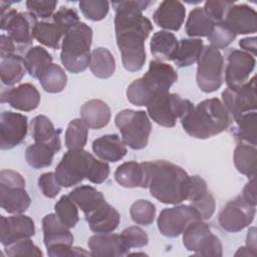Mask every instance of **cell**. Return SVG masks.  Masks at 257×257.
I'll return each mask as SVG.
<instances>
[{
	"instance_id": "16",
	"label": "cell",
	"mask_w": 257,
	"mask_h": 257,
	"mask_svg": "<svg viewBox=\"0 0 257 257\" xmlns=\"http://www.w3.org/2000/svg\"><path fill=\"white\" fill-rule=\"evenodd\" d=\"M27 116L10 110H5L0 115V148L11 150L20 145L27 135Z\"/></svg>"
},
{
	"instance_id": "28",
	"label": "cell",
	"mask_w": 257,
	"mask_h": 257,
	"mask_svg": "<svg viewBox=\"0 0 257 257\" xmlns=\"http://www.w3.org/2000/svg\"><path fill=\"white\" fill-rule=\"evenodd\" d=\"M178 46L179 41L176 35L165 30L154 33L150 43L151 53L159 61L174 60Z\"/></svg>"
},
{
	"instance_id": "9",
	"label": "cell",
	"mask_w": 257,
	"mask_h": 257,
	"mask_svg": "<svg viewBox=\"0 0 257 257\" xmlns=\"http://www.w3.org/2000/svg\"><path fill=\"white\" fill-rule=\"evenodd\" d=\"M31 203L25 190V180L13 170L0 172V206L7 213L22 214Z\"/></svg>"
},
{
	"instance_id": "32",
	"label": "cell",
	"mask_w": 257,
	"mask_h": 257,
	"mask_svg": "<svg viewBox=\"0 0 257 257\" xmlns=\"http://www.w3.org/2000/svg\"><path fill=\"white\" fill-rule=\"evenodd\" d=\"M89 69L98 78H109L115 70V59L107 48H94L90 54Z\"/></svg>"
},
{
	"instance_id": "4",
	"label": "cell",
	"mask_w": 257,
	"mask_h": 257,
	"mask_svg": "<svg viewBox=\"0 0 257 257\" xmlns=\"http://www.w3.org/2000/svg\"><path fill=\"white\" fill-rule=\"evenodd\" d=\"M177 79L178 73L172 65L152 60L148 71L127 86L126 98L134 105H147L157 93L169 91Z\"/></svg>"
},
{
	"instance_id": "37",
	"label": "cell",
	"mask_w": 257,
	"mask_h": 257,
	"mask_svg": "<svg viewBox=\"0 0 257 257\" xmlns=\"http://www.w3.org/2000/svg\"><path fill=\"white\" fill-rule=\"evenodd\" d=\"M64 37L63 31L53 21L37 22L34 28V38L41 44L52 49L61 47V42Z\"/></svg>"
},
{
	"instance_id": "14",
	"label": "cell",
	"mask_w": 257,
	"mask_h": 257,
	"mask_svg": "<svg viewBox=\"0 0 257 257\" xmlns=\"http://www.w3.org/2000/svg\"><path fill=\"white\" fill-rule=\"evenodd\" d=\"M196 220H201V218L191 205H179L163 209L157 224L162 235L175 238L181 235L191 222Z\"/></svg>"
},
{
	"instance_id": "58",
	"label": "cell",
	"mask_w": 257,
	"mask_h": 257,
	"mask_svg": "<svg viewBox=\"0 0 257 257\" xmlns=\"http://www.w3.org/2000/svg\"><path fill=\"white\" fill-rule=\"evenodd\" d=\"M246 246L250 248L253 252L256 253V234H255V227H252L247 234L246 239Z\"/></svg>"
},
{
	"instance_id": "43",
	"label": "cell",
	"mask_w": 257,
	"mask_h": 257,
	"mask_svg": "<svg viewBox=\"0 0 257 257\" xmlns=\"http://www.w3.org/2000/svg\"><path fill=\"white\" fill-rule=\"evenodd\" d=\"M130 215L136 224L149 226L155 220L156 207L152 202L141 199L132 204Z\"/></svg>"
},
{
	"instance_id": "24",
	"label": "cell",
	"mask_w": 257,
	"mask_h": 257,
	"mask_svg": "<svg viewBox=\"0 0 257 257\" xmlns=\"http://www.w3.org/2000/svg\"><path fill=\"white\" fill-rule=\"evenodd\" d=\"M84 216L89 229L94 233H111L120 222L117 210L106 202Z\"/></svg>"
},
{
	"instance_id": "21",
	"label": "cell",
	"mask_w": 257,
	"mask_h": 257,
	"mask_svg": "<svg viewBox=\"0 0 257 257\" xmlns=\"http://www.w3.org/2000/svg\"><path fill=\"white\" fill-rule=\"evenodd\" d=\"M237 34L255 33L257 30V13L247 4H233L223 21Z\"/></svg>"
},
{
	"instance_id": "39",
	"label": "cell",
	"mask_w": 257,
	"mask_h": 257,
	"mask_svg": "<svg viewBox=\"0 0 257 257\" xmlns=\"http://www.w3.org/2000/svg\"><path fill=\"white\" fill-rule=\"evenodd\" d=\"M56 152L47 145L34 143L25 151V159L27 164L33 169H42L52 164L53 157Z\"/></svg>"
},
{
	"instance_id": "55",
	"label": "cell",
	"mask_w": 257,
	"mask_h": 257,
	"mask_svg": "<svg viewBox=\"0 0 257 257\" xmlns=\"http://www.w3.org/2000/svg\"><path fill=\"white\" fill-rule=\"evenodd\" d=\"M243 200L248 203L251 206L256 207L257 204V198H256V183H255V177L250 178L249 182L246 184V186L243 189V193L241 195Z\"/></svg>"
},
{
	"instance_id": "46",
	"label": "cell",
	"mask_w": 257,
	"mask_h": 257,
	"mask_svg": "<svg viewBox=\"0 0 257 257\" xmlns=\"http://www.w3.org/2000/svg\"><path fill=\"white\" fill-rule=\"evenodd\" d=\"M7 256H42L41 250L30 240V238L19 240L5 247Z\"/></svg>"
},
{
	"instance_id": "19",
	"label": "cell",
	"mask_w": 257,
	"mask_h": 257,
	"mask_svg": "<svg viewBox=\"0 0 257 257\" xmlns=\"http://www.w3.org/2000/svg\"><path fill=\"white\" fill-rule=\"evenodd\" d=\"M1 102H7L11 107L18 110L31 111L38 107L40 93L32 83H22L16 87L3 89Z\"/></svg>"
},
{
	"instance_id": "3",
	"label": "cell",
	"mask_w": 257,
	"mask_h": 257,
	"mask_svg": "<svg viewBox=\"0 0 257 257\" xmlns=\"http://www.w3.org/2000/svg\"><path fill=\"white\" fill-rule=\"evenodd\" d=\"M180 120L184 131L195 139L205 140L228 128L230 116L223 102L217 97L208 98L197 105L186 99Z\"/></svg>"
},
{
	"instance_id": "1",
	"label": "cell",
	"mask_w": 257,
	"mask_h": 257,
	"mask_svg": "<svg viewBox=\"0 0 257 257\" xmlns=\"http://www.w3.org/2000/svg\"><path fill=\"white\" fill-rule=\"evenodd\" d=\"M151 4L150 1H113L115 10L114 30L118 50L123 67L130 72L143 68L146 61L145 41L154 27L143 11Z\"/></svg>"
},
{
	"instance_id": "53",
	"label": "cell",
	"mask_w": 257,
	"mask_h": 257,
	"mask_svg": "<svg viewBox=\"0 0 257 257\" xmlns=\"http://www.w3.org/2000/svg\"><path fill=\"white\" fill-rule=\"evenodd\" d=\"M108 176H109V166L107 165V163L101 162L95 159L92 163V166L90 168L89 174L86 179L93 184H101L107 179Z\"/></svg>"
},
{
	"instance_id": "42",
	"label": "cell",
	"mask_w": 257,
	"mask_h": 257,
	"mask_svg": "<svg viewBox=\"0 0 257 257\" xmlns=\"http://www.w3.org/2000/svg\"><path fill=\"white\" fill-rule=\"evenodd\" d=\"M55 215L68 228H73L79 221L78 210L69 196L63 195L54 206Z\"/></svg>"
},
{
	"instance_id": "34",
	"label": "cell",
	"mask_w": 257,
	"mask_h": 257,
	"mask_svg": "<svg viewBox=\"0 0 257 257\" xmlns=\"http://www.w3.org/2000/svg\"><path fill=\"white\" fill-rule=\"evenodd\" d=\"M257 151L256 146L239 143L234 150V164L239 173L253 178L256 173Z\"/></svg>"
},
{
	"instance_id": "44",
	"label": "cell",
	"mask_w": 257,
	"mask_h": 257,
	"mask_svg": "<svg viewBox=\"0 0 257 257\" xmlns=\"http://www.w3.org/2000/svg\"><path fill=\"white\" fill-rule=\"evenodd\" d=\"M210 45L217 49L227 48L236 38V33L224 22L214 24L210 34L207 36Z\"/></svg>"
},
{
	"instance_id": "51",
	"label": "cell",
	"mask_w": 257,
	"mask_h": 257,
	"mask_svg": "<svg viewBox=\"0 0 257 257\" xmlns=\"http://www.w3.org/2000/svg\"><path fill=\"white\" fill-rule=\"evenodd\" d=\"M57 1L50 0H28L26 1V7L28 12L36 16V18L47 19L52 17L56 8Z\"/></svg>"
},
{
	"instance_id": "29",
	"label": "cell",
	"mask_w": 257,
	"mask_h": 257,
	"mask_svg": "<svg viewBox=\"0 0 257 257\" xmlns=\"http://www.w3.org/2000/svg\"><path fill=\"white\" fill-rule=\"evenodd\" d=\"M256 110L243 113L234 119H230V122L233 121V123L229 124L228 128L230 127L231 133L240 143L256 146Z\"/></svg>"
},
{
	"instance_id": "6",
	"label": "cell",
	"mask_w": 257,
	"mask_h": 257,
	"mask_svg": "<svg viewBox=\"0 0 257 257\" xmlns=\"http://www.w3.org/2000/svg\"><path fill=\"white\" fill-rule=\"evenodd\" d=\"M9 2L1 1L0 27L3 32L14 42L17 52L23 53L33 42L34 28L37 18L30 12H18L9 7Z\"/></svg>"
},
{
	"instance_id": "13",
	"label": "cell",
	"mask_w": 257,
	"mask_h": 257,
	"mask_svg": "<svg viewBox=\"0 0 257 257\" xmlns=\"http://www.w3.org/2000/svg\"><path fill=\"white\" fill-rule=\"evenodd\" d=\"M222 100L230 119L249 111H255L257 107L256 77L253 76L238 88L227 87L222 92Z\"/></svg>"
},
{
	"instance_id": "15",
	"label": "cell",
	"mask_w": 257,
	"mask_h": 257,
	"mask_svg": "<svg viewBox=\"0 0 257 257\" xmlns=\"http://www.w3.org/2000/svg\"><path fill=\"white\" fill-rule=\"evenodd\" d=\"M256 209L240 196L229 201L219 214V224L227 232L236 233L249 226L255 217Z\"/></svg>"
},
{
	"instance_id": "38",
	"label": "cell",
	"mask_w": 257,
	"mask_h": 257,
	"mask_svg": "<svg viewBox=\"0 0 257 257\" xmlns=\"http://www.w3.org/2000/svg\"><path fill=\"white\" fill-rule=\"evenodd\" d=\"M214 26L213 21L205 13L203 8H194L186 21L185 30L190 37H205L208 36Z\"/></svg>"
},
{
	"instance_id": "11",
	"label": "cell",
	"mask_w": 257,
	"mask_h": 257,
	"mask_svg": "<svg viewBox=\"0 0 257 257\" xmlns=\"http://www.w3.org/2000/svg\"><path fill=\"white\" fill-rule=\"evenodd\" d=\"M196 80L199 88L206 92H214L223 83L224 59L219 49L212 45L204 46L198 59Z\"/></svg>"
},
{
	"instance_id": "8",
	"label": "cell",
	"mask_w": 257,
	"mask_h": 257,
	"mask_svg": "<svg viewBox=\"0 0 257 257\" xmlns=\"http://www.w3.org/2000/svg\"><path fill=\"white\" fill-rule=\"evenodd\" d=\"M95 158L83 149L68 150L55 169V178L61 187L78 185L87 178Z\"/></svg>"
},
{
	"instance_id": "47",
	"label": "cell",
	"mask_w": 257,
	"mask_h": 257,
	"mask_svg": "<svg viewBox=\"0 0 257 257\" xmlns=\"http://www.w3.org/2000/svg\"><path fill=\"white\" fill-rule=\"evenodd\" d=\"M120 236L125 246L131 248H141L149 243V237L147 233L138 226H131L122 230Z\"/></svg>"
},
{
	"instance_id": "40",
	"label": "cell",
	"mask_w": 257,
	"mask_h": 257,
	"mask_svg": "<svg viewBox=\"0 0 257 257\" xmlns=\"http://www.w3.org/2000/svg\"><path fill=\"white\" fill-rule=\"evenodd\" d=\"M38 79L42 88L50 93L62 91L67 83L66 73L61 66L55 63H52Z\"/></svg>"
},
{
	"instance_id": "36",
	"label": "cell",
	"mask_w": 257,
	"mask_h": 257,
	"mask_svg": "<svg viewBox=\"0 0 257 257\" xmlns=\"http://www.w3.org/2000/svg\"><path fill=\"white\" fill-rule=\"evenodd\" d=\"M114 179L121 187L142 188L144 182V169L142 163L131 161L119 165L114 172Z\"/></svg>"
},
{
	"instance_id": "33",
	"label": "cell",
	"mask_w": 257,
	"mask_h": 257,
	"mask_svg": "<svg viewBox=\"0 0 257 257\" xmlns=\"http://www.w3.org/2000/svg\"><path fill=\"white\" fill-rule=\"evenodd\" d=\"M203 48V40L199 38H183L179 42L173 61L181 68L191 66L198 61Z\"/></svg>"
},
{
	"instance_id": "18",
	"label": "cell",
	"mask_w": 257,
	"mask_h": 257,
	"mask_svg": "<svg viewBox=\"0 0 257 257\" xmlns=\"http://www.w3.org/2000/svg\"><path fill=\"white\" fill-rule=\"evenodd\" d=\"M35 234L33 220L23 214L0 217V241L6 247L22 239L31 238Z\"/></svg>"
},
{
	"instance_id": "23",
	"label": "cell",
	"mask_w": 257,
	"mask_h": 257,
	"mask_svg": "<svg viewBox=\"0 0 257 257\" xmlns=\"http://www.w3.org/2000/svg\"><path fill=\"white\" fill-rule=\"evenodd\" d=\"M186 16L183 3L176 0H165L161 2L155 11L154 22L161 28L178 31L182 27Z\"/></svg>"
},
{
	"instance_id": "49",
	"label": "cell",
	"mask_w": 257,
	"mask_h": 257,
	"mask_svg": "<svg viewBox=\"0 0 257 257\" xmlns=\"http://www.w3.org/2000/svg\"><path fill=\"white\" fill-rule=\"evenodd\" d=\"M233 4L234 2H231V1L208 0L205 2L203 10L209 16V18L213 21V23L216 24L224 21L227 11Z\"/></svg>"
},
{
	"instance_id": "26",
	"label": "cell",
	"mask_w": 257,
	"mask_h": 257,
	"mask_svg": "<svg viewBox=\"0 0 257 257\" xmlns=\"http://www.w3.org/2000/svg\"><path fill=\"white\" fill-rule=\"evenodd\" d=\"M31 135L35 143L44 144L52 148L56 153L61 149V130L55 128L52 121L45 115H37L30 122Z\"/></svg>"
},
{
	"instance_id": "25",
	"label": "cell",
	"mask_w": 257,
	"mask_h": 257,
	"mask_svg": "<svg viewBox=\"0 0 257 257\" xmlns=\"http://www.w3.org/2000/svg\"><path fill=\"white\" fill-rule=\"evenodd\" d=\"M93 153L103 162L115 163L126 155V147L120 138L113 135H104L92 142Z\"/></svg>"
},
{
	"instance_id": "35",
	"label": "cell",
	"mask_w": 257,
	"mask_h": 257,
	"mask_svg": "<svg viewBox=\"0 0 257 257\" xmlns=\"http://www.w3.org/2000/svg\"><path fill=\"white\" fill-rule=\"evenodd\" d=\"M23 59L27 72L33 78H39V76L52 64V56L42 46H33L29 48Z\"/></svg>"
},
{
	"instance_id": "41",
	"label": "cell",
	"mask_w": 257,
	"mask_h": 257,
	"mask_svg": "<svg viewBox=\"0 0 257 257\" xmlns=\"http://www.w3.org/2000/svg\"><path fill=\"white\" fill-rule=\"evenodd\" d=\"M89 126L82 118L72 119L65 131V146L68 150L83 149L87 142Z\"/></svg>"
},
{
	"instance_id": "2",
	"label": "cell",
	"mask_w": 257,
	"mask_h": 257,
	"mask_svg": "<svg viewBox=\"0 0 257 257\" xmlns=\"http://www.w3.org/2000/svg\"><path fill=\"white\" fill-rule=\"evenodd\" d=\"M144 182L151 195L164 204L177 205L187 200L190 176L180 166L168 161L142 163Z\"/></svg>"
},
{
	"instance_id": "27",
	"label": "cell",
	"mask_w": 257,
	"mask_h": 257,
	"mask_svg": "<svg viewBox=\"0 0 257 257\" xmlns=\"http://www.w3.org/2000/svg\"><path fill=\"white\" fill-rule=\"evenodd\" d=\"M110 108L101 99H90L80 107V116L92 130L104 127L110 120Z\"/></svg>"
},
{
	"instance_id": "31",
	"label": "cell",
	"mask_w": 257,
	"mask_h": 257,
	"mask_svg": "<svg viewBox=\"0 0 257 257\" xmlns=\"http://www.w3.org/2000/svg\"><path fill=\"white\" fill-rule=\"evenodd\" d=\"M68 196L84 215L89 214L105 202L103 195L95 188L88 185L76 187Z\"/></svg>"
},
{
	"instance_id": "12",
	"label": "cell",
	"mask_w": 257,
	"mask_h": 257,
	"mask_svg": "<svg viewBox=\"0 0 257 257\" xmlns=\"http://www.w3.org/2000/svg\"><path fill=\"white\" fill-rule=\"evenodd\" d=\"M186 99L176 93H157L147 104L148 114L158 124L165 127L175 126L185 105Z\"/></svg>"
},
{
	"instance_id": "48",
	"label": "cell",
	"mask_w": 257,
	"mask_h": 257,
	"mask_svg": "<svg viewBox=\"0 0 257 257\" xmlns=\"http://www.w3.org/2000/svg\"><path fill=\"white\" fill-rule=\"evenodd\" d=\"M52 21L60 27V29L63 31L65 35L71 27H73L76 23L79 22V16L74 9L61 6L52 15Z\"/></svg>"
},
{
	"instance_id": "56",
	"label": "cell",
	"mask_w": 257,
	"mask_h": 257,
	"mask_svg": "<svg viewBox=\"0 0 257 257\" xmlns=\"http://www.w3.org/2000/svg\"><path fill=\"white\" fill-rule=\"evenodd\" d=\"M15 52H17V49L14 42L5 33H2L0 38V55L5 56Z\"/></svg>"
},
{
	"instance_id": "7",
	"label": "cell",
	"mask_w": 257,
	"mask_h": 257,
	"mask_svg": "<svg viewBox=\"0 0 257 257\" xmlns=\"http://www.w3.org/2000/svg\"><path fill=\"white\" fill-rule=\"evenodd\" d=\"M125 146L133 150L147 147L152 132V123L145 110L122 109L114 118Z\"/></svg>"
},
{
	"instance_id": "50",
	"label": "cell",
	"mask_w": 257,
	"mask_h": 257,
	"mask_svg": "<svg viewBox=\"0 0 257 257\" xmlns=\"http://www.w3.org/2000/svg\"><path fill=\"white\" fill-rule=\"evenodd\" d=\"M191 206L198 212L201 220H207L213 216L216 209V202L214 197L207 192L191 201Z\"/></svg>"
},
{
	"instance_id": "52",
	"label": "cell",
	"mask_w": 257,
	"mask_h": 257,
	"mask_svg": "<svg viewBox=\"0 0 257 257\" xmlns=\"http://www.w3.org/2000/svg\"><path fill=\"white\" fill-rule=\"evenodd\" d=\"M38 187L42 194L47 198H55L60 192L61 186L58 184L55 174L52 172L43 173L38 178Z\"/></svg>"
},
{
	"instance_id": "57",
	"label": "cell",
	"mask_w": 257,
	"mask_h": 257,
	"mask_svg": "<svg viewBox=\"0 0 257 257\" xmlns=\"http://www.w3.org/2000/svg\"><path fill=\"white\" fill-rule=\"evenodd\" d=\"M239 45L243 49V51L248 52L253 56L256 55V37L242 38L239 41Z\"/></svg>"
},
{
	"instance_id": "30",
	"label": "cell",
	"mask_w": 257,
	"mask_h": 257,
	"mask_svg": "<svg viewBox=\"0 0 257 257\" xmlns=\"http://www.w3.org/2000/svg\"><path fill=\"white\" fill-rule=\"evenodd\" d=\"M24 59L16 53L1 56L0 75L2 84L12 86L21 81L26 72Z\"/></svg>"
},
{
	"instance_id": "54",
	"label": "cell",
	"mask_w": 257,
	"mask_h": 257,
	"mask_svg": "<svg viewBox=\"0 0 257 257\" xmlns=\"http://www.w3.org/2000/svg\"><path fill=\"white\" fill-rule=\"evenodd\" d=\"M207 183L203 178L200 176H190L189 178V185H188V192H187V200L190 202L194 199L202 196L203 194L207 193Z\"/></svg>"
},
{
	"instance_id": "10",
	"label": "cell",
	"mask_w": 257,
	"mask_h": 257,
	"mask_svg": "<svg viewBox=\"0 0 257 257\" xmlns=\"http://www.w3.org/2000/svg\"><path fill=\"white\" fill-rule=\"evenodd\" d=\"M182 234L185 248L193 252V255L217 257L223 255V247L220 239L203 220L191 222Z\"/></svg>"
},
{
	"instance_id": "45",
	"label": "cell",
	"mask_w": 257,
	"mask_h": 257,
	"mask_svg": "<svg viewBox=\"0 0 257 257\" xmlns=\"http://www.w3.org/2000/svg\"><path fill=\"white\" fill-rule=\"evenodd\" d=\"M78 5L83 16L91 21L102 20L105 18L109 9V3L103 0L80 1Z\"/></svg>"
},
{
	"instance_id": "22",
	"label": "cell",
	"mask_w": 257,
	"mask_h": 257,
	"mask_svg": "<svg viewBox=\"0 0 257 257\" xmlns=\"http://www.w3.org/2000/svg\"><path fill=\"white\" fill-rule=\"evenodd\" d=\"M87 245L91 256H124L130 253L120 234L95 233L89 237Z\"/></svg>"
},
{
	"instance_id": "17",
	"label": "cell",
	"mask_w": 257,
	"mask_h": 257,
	"mask_svg": "<svg viewBox=\"0 0 257 257\" xmlns=\"http://www.w3.org/2000/svg\"><path fill=\"white\" fill-rule=\"evenodd\" d=\"M255 57L248 52L233 49L228 54L225 69V81L229 88H238L248 81L249 75L254 70Z\"/></svg>"
},
{
	"instance_id": "5",
	"label": "cell",
	"mask_w": 257,
	"mask_h": 257,
	"mask_svg": "<svg viewBox=\"0 0 257 257\" xmlns=\"http://www.w3.org/2000/svg\"><path fill=\"white\" fill-rule=\"evenodd\" d=\"M92 29L79 21L64 35L61 42L60 60L66 70L79 73L89 66Z\"/></svg>"
},
{
	"instance_id": "20",
	"label": "cell",
	"mask_w": 257,
	"mask_h": 257,
	"mask_svg": "<svg viewBox=\"0 0 257 257\" xmlns=\"http://www.w3.org/2000/svg\"><path fill=\"white\" fill-rule=\"evenodd\" d=\"M42 231L44 245L47 249V252L63 246H72V233L55 214L50 213L43 217Z\"/></svg>"
}]
</instances>
